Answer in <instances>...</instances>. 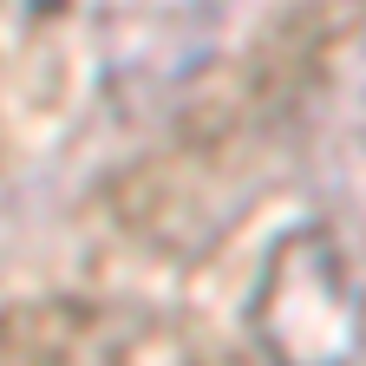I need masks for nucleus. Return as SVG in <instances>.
<instances>
[{
    "mask_svg": "<svg viewBox=\"0 0 366 366\" xmlns=\"http://www.w3.org/2000/svg\"><path fill=\"white\" fill-rule=\"evenodd\" d=\"M255 334L274 366H347L360 347V301L327 236H295L268 262L255 295Z\"/></svg>",
    "mask_w": 366,
    "mask_h": 366,
    "instance_id": "nucleus-1",
    "label": "nucleus"
}]
</instances>
